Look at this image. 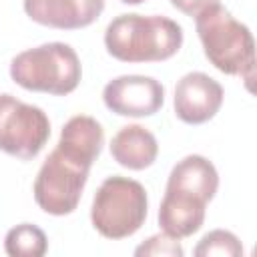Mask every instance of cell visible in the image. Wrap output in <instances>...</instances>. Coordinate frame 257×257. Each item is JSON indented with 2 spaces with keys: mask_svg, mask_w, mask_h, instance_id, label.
I'll return each instance as SVG.
<instances>
[{
  "mask_svg": "<svg viewBox=\"0 0 257 257\" xmlns=\"http://www.w3.org/2000/svg\"><path fill=\"white\" fill-rule=\"evenodd\" d=\"M219 189V173L203 155H187L169 173L159 207V227L175 239H187L205 223L207 203Z\"/></svg>",
  "mask_w": 257,
  "mask_h": 257,
  "instance_id": "cell-1",
  "label": "cell"
},
{
  "mask_svg": "<svg viewBox=\"0 0 257 257\" xmlns=\"http://www.w3.org/2000/svg\"><path fill=\"white\" fill-rule=\"evenodd\" d=\"M104 46L120 62H161L183 46V28L159 14H118L104 30Z\"/></svg>",
  "mask_w": 257,
  "mask_h": 257,
  "instance_id": "cell-2",
  "label": "cell"
},
{
  "mask_svg": "<svg viewBox=\"0 0 257 257\" xmlns=\"http://www.w3.org/2000/svg\"><path fill=\"white\" fill-rule=\"evenodd\" d=\"M195 26L207 60L229 76H239L251 90L255 78V40L223 4L215 2L195 16Z\"/></svg>",
  "mask_w": 257,
  "mask_h": 257,
  "instance_id": "cell-3",
  "label": "cell"
},
{
  "mask_svg": "<svg viewBox=\"0 0 257 257\" xmlns=\"http://www.w3.org/2000/svg\"><path fill=\"white\" fill-rule=\"evenodd\" d=\"M10 78L26 90L64 96L76 90L82 66L70 44L46 42L18 52L10 60Z\"/></svg>",
  "mask_w": 257,
  "mask_h": 257,
  "instance_id": "cell-4",
  "label": "cell"
},
{
  "mask_svg": "<svg viewBox=\"0 0 257 257\" xmlns=\"http://www.w3.org/2000/svg\"><path fill=\"white\" fill-rule=\"evenodd\" d=\"M147 209L145 187L135 179L112 175L100 183L92 199L90 221L102 237L118 241L141 229L147 219Z\"/></svg>",
  "mask_w": 257,
  "mask_h": 257,
  "instance_id": "cell-5",
  "label": "cell"
},
{
  "mask_svg": "<svg viewBox=\"0 0 257 257\" xmlns=\"http://www.w3.org/2000/svg\"><path fill=\"white\" fill-rule=\"evenodd\" d=\"M88 173L90 165L78 161L76 157L56 147L44 159L34 179L32 193L36 205L44 213L54 217L70 215L80 203Z\"/></svg>",
  "mask_w": 257,
  "mask_h": 257,
  "instance_id": "cell-6",
  "label": "cell"
},
{
  "mask_svg": "<svg viewBox=\"0 0 257 257\" xmlns=\"http://www.w3.org/2000/svg\"><path fill=\"white\" fill-rule=\"evenodd\" d=\"M50 137V120L38 106L12 94H0V151L28 161L34 159Z\"/></svg>",
  "mask_w": 257,
  "mask_h": 257,
  "instance_id": "cell-7",
  "label": "cell"
},
{
  "mask_svg": "<svg viewBox=\"0 0 257 257\" xmlns=\"http://www.w3.org/2000/svg\"><path fill=\"white\" fill-rule=\"evenodd\" d=\"M102 100L106 108L118 116L143 118L161 110L165 102V88L153 76L122 74L104 86Z\"/></svg>",
  "mask_w": 257,
  "mask_h": 257,
  "instance_id": "cell-8",
  "label": "cell"
},
{
  "mask_svg": "<svg viewBox=\"0 0 257 257\" xmlns=\"http://www.w3.org/2000/svg\"><path fill=\"white\" fill-rule=\"evenodd\" d=\"M225 98L223 86L205 72H187L175 86L173 106L185 124H203L211 120Z\"/></svg>",
  "mask_w": 257,
  "mask_h": 257,
  "instance_id": "cell-9",
  "label": "cell"
},
{
  "mask_svg": "<svg viewBox=\"0 0 257 257\" xmlns=\"http://www.w3.org/2000/svg\"><path fill=\"white\" fill-rule=\"evenodd\" d=\"M30 20L58 30H76L92 24L104 10V0H22Z\"/></svg>",
  "mask_w": 257,
  "mask_h": 257,
  "instance_id": "cell-10",
  "label": "cell"
},
{
  "mask_svg": "<svg viewBox=\"0 0 257 257\" xmlns=\"http://www.w3.org/2000/svg\"><path fill=\"white\" fill-rule=\"evenodd\" d=\"M112 159L131 171H143L151 167L159 155V145L155 135L141 124L122 126L110 141Z\"/></svg>",
  "mask_w": 257,
  "mask_h": 257,
  "instance_id": "cell-11",
  "label": "cell"
},
{
  "mask_svg": "<svg viewBox=\"0 0 257 257\" xmlns=\"http://www.w3.org/2000/svg\"><path fill=\"white\" fill-rule=\"evenodd\" d=\"M102 145H104V131L100 122L92 116L76 114L68 118V122L62 126L56 147L92 167V163L98 159L102 151Z\"/></svg>",
  "mask_w": 257,
  "mask_h": 257,
  "instance_id": "cell-12",
  "label": "cell"
},
{
  "mask_svg": "<svg viewBox=\"0 0 257 257\" xmlns=\"http://www.w3.org/2000/svg\"><path fill=\"white\" fill-rule=\"evenodd\" d=\"M48 249L44 231L32 223L12 227L4 237V251L10 257H42Z\"/></svg>",
  "mask_w": 257,
  "mask_h": 257,
  "instance_id": "cell-13",
  "label": "cell"
},
{
  "mask_svg": "<svg viewBox=\"0 0 257 257\" xmlns=\"http://www.w3.org/2000/svg\"><path fill=\"white\" fill-rule=\"evenodd\" d=\"M197 257H239L243 255V245L237 239V235H233L231 231L225 229H215L211 233H207L199 245L193 251Z\"/></svg>",
  "mask_w": 257,
  "mask_h": 257,
  "instance_id": "cell-14",
  "label": "cell"
},
{
  "mask_svg": "<svg viewBox=\"0 0 257 257\" xmlns=\"http://www.w3.org/2000/svg\"><path fill=\"white\" fill-rule=\"evenodd\" d=\"M135 255L137 257H183V247L179 243V239L167 235V233H159V235H153L149 237L145 243H141L137 249H135Z\"/></svg>",
  "mask_w": 257,
  "mask_h": 257,
  "instance_id": "cell-15",
  "label": "cell"
},
{
  "mask_svg": "<svg viewBox=\"0 0 257 257\" xmlns=\"http://www.w3.org/2000/svg\"><path fill=\"white\" fill-rule=\"evenodd\" d=\"M215 2H219V0H171V4L187 16H197L201 10H205L207 6L215 4Z\"/></svg>",
  "mask_w": 257,
  "mask_h": 257,
  "instance_id": "cell-16",
  "label": "cell"
},
{
  "mask_svg": "<svg viewBox=\"0 0 257 257\" xmlns=\"http://www.w3.org/2000/svg\"><path fill=\"white\" fill-rule=\"evenodd\" d=\"M122 4H141V2H145V0H120Z\"/></svg>",
  "mask_w": 257,
  "mask_h": 257,
  "instance_id": "cell-17",
  "label": "cell"
}]
</instances>
